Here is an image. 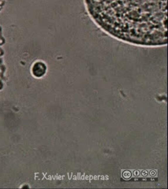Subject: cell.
Instances as JSON below:
<instances>
[{
  "mask_svg": "<svg viewBox=\"0 0 168 189\" xmlns=\"http://www.w3.org/2000/svg\"><path fill=\"white\" fill-rule=\"evenodd\" d=\"M47 66L44 62H36L32 68V73L36 77H41L46 73Z\"/></svg>",
  "mask_w": 168,
  "mask_h": 189,
  "instance_id": "cell-2",
  "label": "cell"
},
{
  "mask_svg": "<svg viewBox=\"0 0 168 189\" xmlns=\"http://www.w3.org/2000/svg\"><path fill=\"white\" fill-rule=\"evenodd\" d=\"M92 20L107 33L140 46L167 42V0H86Z\"/></svg>",
  "mask_w": 168,
  "mask_h": 189,
  "instance_id": "cell-1",
  "label": "cell"
}]
</instances>
